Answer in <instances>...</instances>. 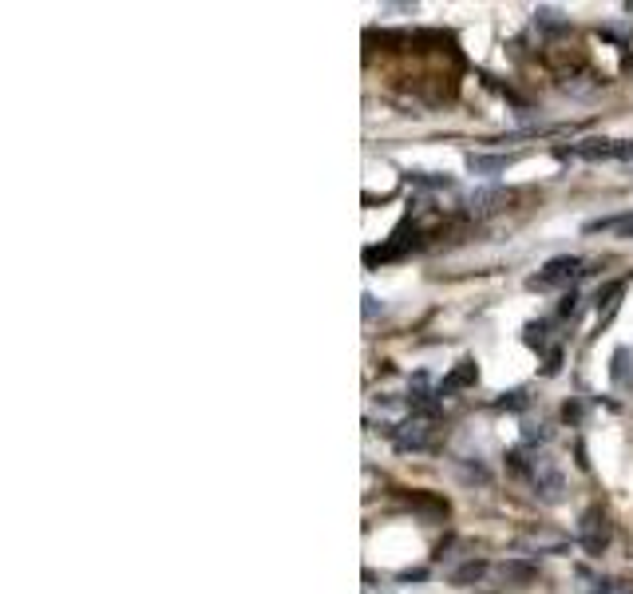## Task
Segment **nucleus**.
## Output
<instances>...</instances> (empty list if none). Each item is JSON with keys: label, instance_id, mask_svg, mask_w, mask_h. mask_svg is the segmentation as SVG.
Listing matches in <instances>:
<instances>
[{"label": "nucleus", "instance_id": "f257e3e1", "mask_svg": "<svg viewBox=\"0 0 633 594\" xmlns=\"http://www.w3.org/2000/svg\"><path fill=\"white\" fill-rule=\"evenodd\" d=\"M511 472L522 475V480L535 488V496H543L546 504H559L562 491H567V483H562L559 468L551 464V456H527V452H511Z\"/></svg>", "mask_w": 633, "mask_h": 594}, {"label": "nucleus", "instance_id": "f03ea898", "mask_svg": "<svg viewBox=\"0 0 633 594\" xmlns=\"http://www.w3.org/2000/svg\"><path fill=\"white\" fill-rule=\"evenodd\" d=\"M578 274H582V258H554V262H546L527 285L530 290H562V285L578 282Z\"/></svg>", "mask_w": 633, "mask_h": 594}, {"label": "nucleus", "instance_id": "7ed1b4c3", "mask_svg": "<svg viewBox=\"0 0 633 594\" xmlns=\"http://www.w3.org/2000/svg\"><path fill=\"white\" fill-rule=\"evenodd\" d=\"M578 543H582V551H590V555H602V547L610 543V520H606L598 507L582 515V523H578Z\"/></svg>", "mask_w": 633, "mask_h": 594}, {"label": "nucleus", "instance_id": "20e7f679", "mask_svg": "<svg viewBox=\"0 0 633 594\" xmlns=\"http://www.w3.org/2000/svg\"><path fill=\"white\" fill-rule=\"evenodd\" d=\"M432 420L428 416H412V420L400 424V432H396V448L400 452H424L428 444H432Z\"/></svg>", "mask_w": 633, "mask_h": 594}, {"label": "nucleus", "instance_id": "39448f33", "mask_svg": "<svg viewBox=\"0 0 633 594\" xmlns=\"http://www.w3.org/2000/svg\"><path fill=\"white\" fill-rule=\"evenodd\" d=\"M514 159L511 155H467V167L475 175H503Z\"/></svg>", "mask_w": 633, "mask_h": 594}, {"label": "nucleus", "instance_id": "423d86ee", "mask_svg": "<svg viewBox=\"0 0 633 594\" xmlns=\"http://www.w3.org/2000/svg\"><path fill=\"white\" fill-rule=\"evenodd\" d=\"M506 202V194L503 191H475V194H467V207H471V215H491L495 207H503Z\"/></svg>", "mask_w": 633, "mask_h": 594}, {"label": "nucleus", "instance_id": "0eeeda50", "mask_svg": "<svg viewBox=\"0 0 633 594\" xmlns=\"http://www.w3.org/2000/svg\"><path fill=\"white\" fill-rule=\"evenodd\" d=\"M535 24H538L543 32H567V28H570V20L559 12V8H538V12H535Z\"/></svg>", "mask_w": 633, "mask_h": 594}, {"label": "nucleus", "instance_id": "6e6552de", "mask_svg": "<svg viewBox=\"0 0 633 594\" xmlns=\"http://www.w3.org/2000/svg\"><path fill=\"white\" fill-rule=\"evenodd\" d=\"M463 385H475V364H471V361H463L459 372H455L452 380H444V385H440V396H452L455 388H463Z\"/></svg>", "mask_w": 633, "mask_h": 594}, {"label": "nucleus", "instance_id": "1a4fd4ad", "mask_svg": "<svg viewBox=\"0 0 633 594\" xmlns=\"http://www.w3.org/2000/svg\"><path fill=\"white\" fill-rule=\"evenodd\" d=\"M626 361H629V353H626V349H618V353H614V388H618V393H629Z\"/></svg>", "mask_w": 633, "mask_h": 594}, {"label": "nucleus", "instance_id": "9d476101", "mask_svg": "<svg viewBox=\"0 0 633 594\" xmlns=\"http://www.w3.org/2000/svg\"><path fill=\"white\" fill-rule=\"evenodd\" d=\"M621 290H626V285L614 282V285H606V293H598V313H602V317H610V313H614V305H618Z\"/></svg>", "mask_w": 633, "mask_h": 594}, {"label": "nucleus", "instance_id": "9b49d317", "mask_svg": "<svg viewBox=\"0 0 633 594\" xmlns=\"http://www.w3.org/2000/svg\"><path fill=\"white\" fill-rule=\"evenodd\" d=\"M373 317H376V297L365 293V321H373Z\"/></svg>", "mask_w": 633, "mask_h": 594}, {"label": "nucleus", "instance_id": "f8f14e48", "mask_svg": "<svg viewBox=\"0 0 633 594\" xmlns=\"http://www.w3.org/2000/svg\"><path fill=\"white\" fill-rule=\"evenodd\" d=\"M626 12H629V16H633V0H629V4H626Z\"/></svg>", "mask_w": 633, "mask_h": 594}, {"label": "nucleus", "instance_id": "ddd939ff", "mask_svg": "<svg viewBox=\"0 0 633 594\" xmlns=\"http://www.w3.org/2000/svg\"><path fill=\"white\" fill-rule=\"evenodd\" d=\"M629 167H633V163H629Z\"/></svg>", "mask_w": 633, "mask_h": 594}]
</instances>
